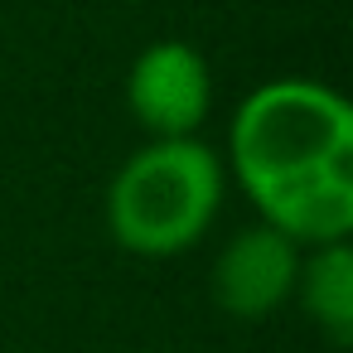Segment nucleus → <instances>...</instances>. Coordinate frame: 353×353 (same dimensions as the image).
I'll return each instance as SVG.
<instances>
[{
  "label": "nucleus",
  "mask_w": 353,
  "mask_h": 353,
  "mask_svg": "<svg viewBox=\"0 0 353 353\" xmlns=\"http://www.w3.org/2000/svg\"><path fill=\"white\" fill-rule=\"evenodd\" d=\"M121 6H136V0H121Z\"/></svg>",
  "instance_id": "6"
},
{
  "label": "nucleus",
  "mask_w": 353,
  "mask_h": 353,
  "mask_svg": "<svg viewBox=\"0 0 353 353\" xmlns=\"http://www.w3.org/2000/svg\"><path fill=\"white\" fill-rule=\"evenodd\" d=\"M223 203L228 165L218 145L203 136L145 141L117 165L102 194V223L126 256L174 261L213 232Z\"/></svg>",
  "instance_id": "2"
},
{
  "label": "nucleus",
  "mask_w": 353,
  "mask_h": 353,
  "mask_svg": "<svg viewBox=\"0 0 353 353\" xmlns=\"http://www.w3.org/2000/svg\"><path fill=\"white\" fill-rule=\"evenodd\" d=\"M300 247L276 232L271 223L252 218L247 228H237L218 256H213V271H208V290H213V305L242 324H256V319H271L281 305H290L295 295V276H300Z\"/></svg>",
  "instance_id": "4"
},
{
  "label": "nucleus",
  "mask_w": 353,
  "mask_h": 353,
  "mask_svg": "<svg viewBox=\"0 0 353 353\" xmlns=\"http://www.w3.org/2000/svg\"><path fill=\"white\" fill-rule=\"evenodd\" d=\"M121 92L145 141L199 136L213 117V68L189 39H150L131 59Z\"/></svg>",
  "instance_id": "3"
},
{
  "label": "nucleus",
  "mask_w": 353,
  "mask_h": 353,
  "mask_svg": "<svg viewBox=\"0 0 353 353\" xmlns=\"http://www.w3.org/2000/svg\"><path fill=\"white\" fill-rule=\"evenodd\" d=\"M290 300L305 310V319L329 343H348L353 339V247L348 242L310 247L300 256V276H295Z\"/></svg>",
  "instance_id": "5"
},
{
  "label": "nucleus",
  "mask_w": 353,
  "mask_h": 353,
  "mask_svg": "<svg viewBox=\"0 0 353 353\" xmlns=\"http://www.w3.org/2000/svg\"><path fill=\"white\" fill-rule=\"evenodd\" d=\"M228 184L300 252L353 237V107L319 78L256 83L223 145Z\"/></svg>",
  "instance_id": "1"
}]
</instances>
